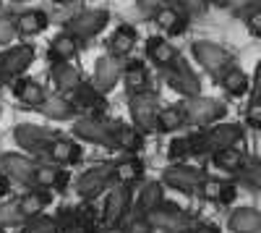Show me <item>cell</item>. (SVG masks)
<instances>
[{"instance_id": "1", "label": "cell", "mask_w": 261, "mask_h": 233, "mask_svg": "<svg viewBox=\"0 0 261 233\" xmlns=\"http://www.w3.org/2000/svg\"><path fill=\"white\" fill-rule=\"evenodd\" d=\"M0 168L3 173L27 186V189H58L63 192L68 186V171L63 165H55V162H45V160H34V157H27V155H16V152H6L0 155Z\"/></svg>"}, {"instance_id": "2", "label": "cell", "mask_w": 261, "mask_h": 233, "mask_svg": "<svg viewBox=\"0 0 261 233\" xmlns=\"http://www.w3.org/2000/svg\"><path fill=\"white\" fill-rule=\"evenodd\" d=\"M13 139H16L18 147H24L29 155H37L39 160L50 162L53 147L60 139V134H55L50 129H42V126H34V123H21L13 129Z\"/></svg>"}, {"instance_id": "3", "label": "cell", "mask_w": 261, "mask_h": 233, "mask_svg": "<svg viewBox=\"0 0 261 233\" xmlns=\"http://www.w3.org/2000/svg\"><path fill=\"white\" fill-rule=\"evenodd\" d=\"M115 183V165L110 162H102V165H94L89 171H84L76 181V194L84 199V202H94L102 192H107Z\"/></svg>"}, {"instance_id": "4", "label": "cell", "mask_w": 261, "mask_h": 233, "mask_svg": "<svg viewBox=\"0 0 261 233\" xmlns=\"http://www.w3.org/2000/svg\"><path fill=\"white\" fill-rule=\"evenodd\" d=\"M128 110H130V121H134L139 131H151V129H157V115L162 110V105H160L157 92L146 89V92L128 97Z\"/></svg>"}, {"instance_id": "5", "label": "cell", "mask_w": 261, "mask_h": 233, "mask_svg": "<svg viewBox=\"0 0 261 233\" xmlns=\"http://www.w3.org/2000/svg\"><path fill=\"white\" fill-rule=\"evenodd\" d=\"M73 136L89 144H99L105 150H115V139H113V126L102 115H81L73 123Z\"/></svg>"}, {"instance_id": "6", "label": "cell", "mask_w": 261, "mask_h": 233, "mask_svg": "<svg viewBox=\"0 0 261 233\" xmlns=\"http://www.w3.org/2000/svg\"><path fill=\"white\" fill-rule=\"evenodd\" d=\"M186 115H188V126H196V129H204V126H212L217 121H222L227 108L220 100H212V97H188L186 102Z\"/></svg>"}, {"instance_id": "7", "label": "cell", "mask_w": 261, "mask_h": 233, "mask_svg": "<svg viewBox=\"0 0 261 233\" xmlns=\"http://www.w3.org/2000/svg\"><path fill=\"white\" fill-rule=\"evenodd\" d=\"M204 171L196 165L188 162H172L167 171L162 173V183L165 189H172V192H180V194H193L199 192V186L204 181Z\"/></svg>"}, {"instance_id": "8", "label": "cell", "mask_w": 261, "mask_h": 233, "mask_svg": "<svg viewBox=\"0 0 261 233\" xmlns=\"http://www.w3.org/2000/svg\"><path fill=\"white\" fill-rule=\"evenodd\" d=\"M193 58L204 66V71L206 74H212L217 81H220V76L227 71V68H232L235 66V58L225 50V48H220V45H214V42H193Z\"/></svg>"}, {"instance_id": "9", "label": "cell", "mask_w": 261, "mask_h": 233, "mask_svg": "<svg viewBox=\"0 0 261 233\" xmlns=\"http://www.w3.org/2000/svg\"><path fill=\"white\" fill-rule=\"evenodd\" d=\"M151 220L157 230H165V233H186L193 223V215L186 213V209L175 202H162L154 213L146 215Z\"/></svg>"}, {"instance_id": "10", "label": "cell", "mask_w": 261, "mask_h": 233, "mask_svg": "<svg viewBox=\"0 0 261 233\" xmlns=\"http://www.w3.org/2000/svg\"><path fill=\"white\" fill-rule=\"evenodd\" d=\"M162 76H165V81L170 84V89H175V92L183 95V97L201 95V81H199V76L191 71V66H188L183 58H178L175 63H170V66L162 71Z\"/></svg>"}, {"instance_id": "11", "label": "cell", "mask_w": 261, "mask_h": 233, "mask_svg": "<svg viewBox=\"0 0 261 233\" xmlns=\"http://www.w3.org/2000/svg\"><path fill=\"white\" fill-rule=\"evenodd\" d=\"M107 21H110V13L107 11H94V8L81 11L65 21V32H71L79 39H92L107 27Z\"/></svg>"}, {"instance_id": "12", "label": "cell", "mask_w": 261, "mask_h": 233, "mask_svg": "<svg viewBox=\"0 0 261 233\" xmlns=\"http://www.w3.org/2000/svg\"><path fill=\"white\" fill-rule=\"evenodd\" d=\"M65 97L71 100V105L76 110H81L86 115H102L107 110V100H105V95L94 87V84L79 81L71 92H65Z\"/></svg>"}, {"instance_id": "13", "label": "cell", "mask_w": 261, "mask_h": 233, "mask_svg": "<svg viewBox=\"0 0 261 233\" xmlns=\"http://www.w3.org/2000/svg\"><path fill=\"white\" fill-rule=\"evenodd\" d=\"M130 199H134L130 186L118 183L115 189H110V194L105 199V207H102V223L105 225H120L130 213Z\"/></svg>"}, {"instance_id": "14", "label": "cell", "mask_w": 261, "mask_h": 233, "mask_svg": "<svg viewBox=\"0 0 261 233\" xmlns=\"http://www.w3.org/2000/svg\"><path fill=\"white\" fill-rule=\"evenodd\" d=\"M34 60V48L32 45H16L11 50H6L0 55V74L8 81H13L16 76H21Z\"/></svg>"}, {"instance_id": "15", "label": "cell", "mask_w": 261, "mask_h": 233, "mask_svg": "<svg viewBox=\"0 0 261 233\" xmlns=\"http://www.w3.org/2000/svg\"><path fill=\"white\" fill-rule=\"evenodd\" d=\"M206 134V142H209V150H222V147H235V144H241L246 131H243V126H238V123H212L209 129H204Z\"/></svg>"}, {"instance_id": "16", "label": "cell", "mask_w": 261, "mask_h": 233, "mask_svg": "<svg viewBox=\"0 0 261 233\" xmlns=\"http://www.w3.org/2000/svg\"><path fill=\"white\" fill-rule=\"evenodd\" d=\"M120 74H123L120 58H115V55H102V58L97 60V66H94V87H97L102 95H107V92H110L115 84H118Z\"/></svg>"}, {"instance_id": "17", "label": "cell", "mask_w": 261, "mask_h": 233, "mask_svg": "<svg viewBox=\"0 0 261 233\" xmlns=\"http://www.w3.org/2000/svg\"><path fill=\"white\" fill-rule=\"evenodd\" d=\"M113 126V139H115V150H123L128 155H136L144 147V131H139L134 123H123V121H110Z\"/></svg>"}, {"instance_id": "18", "label": "cell", "mask_w": 261, "mask_h": 233, "mask_svg": "<svg viewBox=\"0 0 261 233\" xmlns=\"http://www.w3.org/2000/svg\"><path fill=\"white\" fill-rule=\"evenodd\" d=\"M13 97L21 102V108L27 110H37L42 102H45V89H42V84L37 79H21L16 76L13 79Z\"/></svg>"}, {"instance_id": "19", "label": "cell", "mask_w": 261, "mask_h": 233, "mask_svg": "<svg viewBox=\"0 0 261 233\" xmlns=\"http://www.w3.org/2000/svg\"><path fill=\"white\" fill-rule=\"evenodd\" d=\"M146 55H149V60L154 63L160 71H165L170 63H175L180 58V53L172 48L167 39H162V37H149L146 39Z\"/></svg>"}, {"instance_id": "20", "label": "cell", "mask_w": 261, "mask_h": 233, "mask_svg": "<svg viewBox=\"0 0 261 233\" xmlns=\"http://www.w3.org/2000/svg\"><path fill=\"white\" fill-rule=\"evenodd\" d=\"M154 18H157V24L162 27V32L170 34V37H178V34H183L188 29V16L180 8H175V6H162L154 13Z\"/></svg>"}, {"instance_id": "21", "label": "cell", "mask_w": 261, "mask_h": 233, "mask_svg": "<svg viewBox=\"0 0 261 233\" xmlns=\"http://www.w3.org/2000/svg\"><path fill=\"white\" fill-rule=\"evenodd\" d=\"M165 202V183L162 181H149L141 186V192L136 197V213L139 215H149Z\"/></svg>"}, {"instance_id": "22", "label": "cell", "mask_w": 261, "mask_h": 233, "mask_svg": "<svg viewBox=\"0 0 261 233\" xmlns=\"http://www.w3.org/2000/svg\"><path fill=\"white\" fill-rule=\"evenodd\" d=\"M50 202H53L50 189H29L27 194L18 197V209H21V215H24V220H27V218L42 215V209H45Z\"/></svg>"}, {"instance_id": "23", "label": "cell", "mask_w": 261, "mask_h": 233, "mask_svg": "<svg viewBox=\"0 0 261 233\" xmlns=\"http://www.w3.org/2000/svg\"><path fill=\"white\" fill-rule=\"evenodd\" d=\"M79 37H73L71 32H63L58 34L53 42H50V50H47V58L50 63H68L71 58H76L79 53Z\"/></svg>"}, {"instance_id": "24", "label": "cell", "mask_w": 261, "mask_h": 233, "mask_svg": "<svg viewBox=\"0 0 261 233\" xmlns=\"http://www.w3.org/2000/svg\"><path fill=\"white\" fill-rule=\"evenodd\" d=\"M123 81H125V89L128 95H139L149 89V71L141 60H128L123 63Z\"/></svg>"}, {"instance_id": "25", "label": "cell", "mask_w": 261, "mask_h": 233, "mask_svg": "<svg viewBox=\"0 0 261 233\" xmlns=\"http://www.w3.org/2000/svg\"><path fill=\"white\" fill-rule=\"evenodd\" d=\"M113 165H115V181L118 183H125V186L139 183L144 178V171H146L144 160L136 157V155H128V157H123V160H118Z\"/></svg>"}, {"instance_id": "26", "label": "cell", "mask_w": 261, "mask_h": 233, "mask_svg": "<svg viewBox=\"0 0 261 233\" xmlns=\"http://www.w3.org/2000/svg\"><path fill=\"white\" fill-rule=\"evenodd\" d=\"M37 110L45 118H50V121H73L76 113H79L71 105L68 97H58V95L55 97H45V102H42Z\"/></svg>"}, {"instance_id": "27", "label": "cell", "mask_w": 261, "mask_h": 233, "mask_svg": "<svg viewBox=\"0 0 261 233\" xmlns=\"http://www.w3.org/2000/svg\"><path fill=\"white\" fill-rule=\"evenodd\" d=\"M13 24H16V34L34 37L39 32H45L50 21H47V13L45 11H24V13H18L13 18Z\"/></svg>"}, {"instance_id": "28", "label": "cell", "mask_w": 261, "mask_h": 233, "mask_svg": "<svg viewBox=\"0 0 261 233\" xmlns=\"http://www.w3.org/2000/svg\"><path fill=\"white\" fill-rule=\"evenodd\" d=\"M227 228L232 233H261V213L251 209V207L235 209L227 220Z\"/></svg>"}, {"instance_id": "29", "label": "cell", "mask_w": 261, "mask_h": 233, "mask_svg": "<svg viewBox=\"0 0 261 233\" xmlns=\"http://www.w3.org/2000/svg\"><path fill=\"white\" fill-rule=\"evenodd\" d=\"M188 126V115H186V105H167V108L160 110L157 115V131L170 134Z\"/></svg>"}, {"instance_id": "30", "label": "cell", "mask_w": 261, "mask_h": 233, "mask_svg": "<svg viewBox=\"0 0 261 233\" xmlns=\"http://www.w3.org/2000/svg\"><path fill=\"white\" fill-rule=\"evenodd\" d=\"M134 48H136V29L128 27V24L118 27L113 32L110 42H107V50H110V55H115V58H125Z\"/></svg>"}, {"instance_id": "31", "label": "cell", "mask_w": 261, "mask_h": 233, "mask_svg": "<svg viewBox=\"0 0 261 233\" xmlns=\"http://www.w3.org/2000/svg\"><path fill=\"white\" fill-rule=\"evenodd\" d=\"M235 181L251 192H261V157H246L243 165L238 168Z\"/></svg>"}, {"instance_id": "32", "label": "cell", "mask_w": 261, "mask_h": 233, "mask_svg": "<svg viewBox=\"0 0 261 233\" xmlns=\"http://www.w3.org/2000/svg\"><path fill=\"white\" fill-rule=\"evenodd\" d=\"M212 162H214V168H220V171H225V173H238V168L243 165V160H246V155L238 150V147H222V150H214L212 155Z\"/></svg>"}, {"instance_id": "33", "label": "cell", "mask_w": 261, "mask_h": 233, "mask_svg": "<svg viewBox=\"0 0 261 233\" xmlns=\"http://www.w3.org/2000/svg\"><path fill=\"white\" fill-rule=\"evenodd\" d=\"M220 87L230 95V97H243L248 89H251V81H248V76L238 68V66H232V68H227L222 76H220Z\"/></svg>"}, {"instance_id": "34", "label": "cell", "mask_w": 261, "mask_h": 233, "mask_svg": "<svg viewBox=\"0 0 261 233\" xmlns=\"http://www.w3.org/2000/svg\"><path fill=\"white\" fill-rule=\"evenodd\" d=\"M53 81H55V87L60 92H71L76 84L81 81V74L76 66H71V63H53Z\"/></svg>"}, {"instance_id": "35", "label": "cell", "mask_w": 261, "mask_h": 233, "mask_svg": "<svg viewBox=\"0 0 261 233\" xmlns=\"http://www.w3.org/2000/svg\"><path fill=\"white\" fill-rule=\"evenodd\" d=\"M18 233H60L55 218H47V215H37V218H27L21 223V230Z\"/></svg>"}, {"instance_id": "36", "label": "cell", "mask_w": 261, "mask_h": 233, "mask_svg": "<svg viewBox=\"0 0 261 233\" xmlns=\"http://www.w3.org/2000/svg\"><path fill=\"white\" fill-rule=\"evenodd\" d=\"M55 223L60 233H76L79 230V209L76 207H60L55 213Z\"/></svg>"}, {"instance_id": "37", "label": "cell", "mask_w": 261, "mask_h": 233, "mask_svg": "<svg viewBox=\"0 0 261 233\" xmlns=\"http://www.w3.org/2000/svg\"><path fill=\"white\" fill-rule=\"evenodd\" d=\"M167 157H170L172 162H186L188 157H193L188 136H175V139H172V142H170V150H167Z\"/></svg>"}, {"instance_id": "38", "label": "cell", "mask_w": 261, "mask_h": 233, "mask_svg": "<svg viewBox=\"0 0 261 233\" xmlns=\"http://www.w3.org/2000/svg\"><path fill=\"white\" fill-rule=\"evenodd\" d=\"M102 223V213L89 202H84V207H79V228H97Z\"/></svg>"}, {"instance_id": "39", "label": "cell", "mask_w": 261, "mask_h": 233, "mask_svg": "<svg viewBox=\"0 0 261 233\" xmlns=\"http://www.w3.org/2000/svg\"><path fill=\"white\" fill-rule=\"evenodd\" d=\"M24 220L18 209V202H0V228H8V225H18Z\"/></svg>"}, {"instance_id": "40", "label": "cell", "mask_w": 261, "mask_h": 233, "mask_svg": "<svg viewBox=\"0 0 261 233\" xmlns=\"http://www.w3.org/2000/svg\"><path fill=\"white\" fill-rule=\"evenodd\" d=\"M222 186H225V181H220V178H204L201 186H199V194H201V199H206V202H220Z\"/></svg>"}, {"instance_id": "41", "label": "cell", "mask_w": 261, "mask_h": 233, "mask_svg": "<svg viewBox=\"0 0 261 233\" xmlns=\"http://www.w3.org/2000/svg\"><path fill=\"white\" fill-rule=\"evenodd\" d=\"M175 8H180L186 16H204L209 0H175Z\"/></svg>"}, {"instance_id": "42", "label": "cell", "mask_w": 261, "mask_h": 233, "mask_svg": "<svg viewBox=\"0 0 261 233\" xmlns=\"http://www.w3.org/2000/svg\"><path fill=\"white\" fill-rule=\"evenodd\" d=\"M123 230L125 233H154V225H151V220L146 215H136L123 225Z\"/></svg>"}, {"instance_id": "43", "label": "cell", "mask_w": 261, "mask_h": 233, "mask_svg": "<svg viewBox=\"0 0 261 233\" xmlns=\"http://www.w3.org/2000/svg\"><path fill=\"white\" fill-rule=\"evenodd\" d=\"M246 123L251 129H261V97H251L246 108Z\"/></svg>"}, {"instance_id": "44", "label": "cell", "mask_w": 261, "mask_h": 233, "mask_svg": "<svg viewBox=\"0 0 261 233\" xmlns=\"http://www.w3.org/2000/svg\"><path fill=\"white\" fill-rule=\"evenodd\" d=\"M246 27L253 37H261V6H256L246 13Z\"/></svg>"}, {"instance_id": "45", "label": "cell", "mask_w": 261, "mask_h": 233, "mask_svg": "<svg viewBox=\"0 0 261 233\" xmlns=\"http://www.w3.org/2000/svg\"><path fill=\"white\" fill-rule=\"evenodd\" d=\"M16 37V24L13 18H0V45H8Z\"/></svg>"}, {"instance_id": "46", "label": "cell", "mask_w": 261, "mask_h": 233, "mask_svg": "<svg viewBox=\"0 0 261 233\" xmlns=\"http://www.w3.org/2000/svg\"><path fill=\"white\" fill-rule=\"evenodd\" d=\"M225 6L232 8L235 13H243V16H246L251 8H256V6H261V3H258V0H225Z\"/></svg>"}, {"instance_id": "47", "label": "cell", "mask_w": 261, "mask_h": 233, "mask_svg": "<svg viewBox=\"0 0 261 233\" xmlns=\"http://www.w3.org/2000/svg\"><path fill=\"white\" fill-rule=\"evenodd\" d=\"M136 6H139L146 16H154L162 6H167V0H136Z\"/></svg>"}, {"instance_id": "48", "label": "cell", "mask_w": 261, "mask_h": 233, "mask_svg": "<svg viewBox=\"0 0 261 233\" xmlns=\"http://www.w3.org/2000/svg\"><path fill=\"white\" fill-rule=\"evenodd\" d=\"M186 233H222V230H220V225H214V223H196L193 220Z\"/></svg>"}, {"instance_id": "49", "label": "cell", "mask_w": 261, "mask_h": 233, "mask_svg": "<svg viewBox=\"0 0 261 233\" xmlns=\"http://www.w3.org/2000/svg\"><path fill=\"white\" fill-rule=\"evenodd\" d=\"M238 197V186L235 183H225L222 186V194H220V204H232Z\"/></svg>"}, {"instance_id": "50", "label": "cell", "mask_w": 261, "mask_h": 233, "mask_svg": "<svg viewBox=\"0 0 261 233\" xmlns=\"http://www.w3.org/2000/svg\"><path fill=\"white\" fill-rule=\"evenodd\" d=\"M251 97H261V60L256 66V74H253V84H251Z\"/></svg>"}, {"instance_id": "51", "label": "cell", "mask_w": 261, "mask_h": 233, "mask_svg": "<svg viewBox=\"0 0 261 233\" xmlns=\"http://www.w3.org/2000/svg\"><path fill=\"white\" fill-rule=\"evenodd\" d=\"M8 192H11V178L6 173H0V199H3Z\"/></svg>"}, {"instance_id": "52", "label": "cell", "mask_w": 261, "mask_h": 233, "mask_svg": "<svg viewBox=\"0 0 261 233\" xmlns=\"http://www.w3.org/2000/svg\"><path fill=\"white\" fill-rule=\"evenodd\" d=\"M102 233H125V230H123L120 225H105V230H102Z\"/></svg>"}, {"instance_id": "53", "label": "cell", "mask_w": 261, "mask_h": 233, "mask_svg": "<svg viewBox=\"0 0 261 233\" xmlns=\"http://www.w3.org/2000/svg\"><path fill=\"white\" fill-rule=\"evenodd\" d=\"M76 233H97V228H79Z\"/></svg>"}, {"instance_id": "54", "label": "cell", "mask_w": 261, "mask_h": 233, "mask_svg": "<svg viewBox=\"0 0 261 233\" xmlns=\"http://www.w3.org/2000/svg\"><path fill=\"white\" fill-rule=\"evenodd\" d=\"M3 84H8V79H6L3 74H0V89H3Z\"/></svg>"}, {"instance_id": "55", "label": "cell", "mask_w": 261, "mask_h": 233, "mask_svg": "<svg viewBox=\"0 0 261 233\" xmlns=\"http://www.w3.org/2000/svg\"><path fill=\"white\" fill-rule=\"evenodd\" d=\"M55 3H60V6H68V3H73V0H55Z\"/></svg>"}, {"instance_id": "56", "label": "cell", "mask_w": 261, "mask_h": 233, "mask_svg": "<svg viewBox=\"0 0 261 233\" xmlns=\"http://www.w3.org/2000/svg\"><path fill=\"white\" fill-rule=\"evenodd\" d=\"M16 3H24V0H16Z\"/></svg>"}, {"instance_id": "57", "label": "cell", "mask_w": 261, "mask_h": 233, "mask_svg": "<svg viewBox=\"0 0 261 233\" xmlns=\"http://www.w3.org/2000/svg\"><path fill=\"white\" fill-rule=\"evenodd\" d=\"M0 233H3V230H0Z\"/></svg>"}]
</instances>
